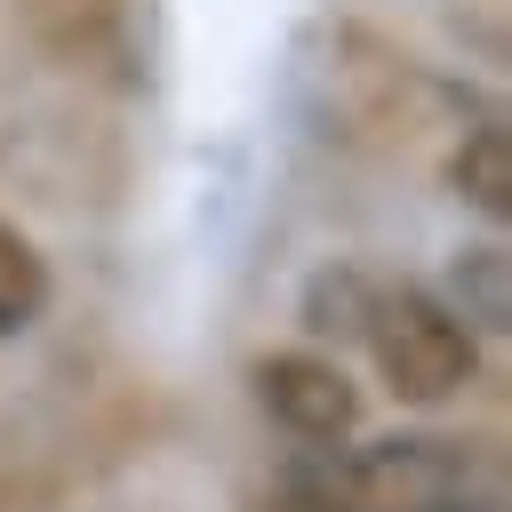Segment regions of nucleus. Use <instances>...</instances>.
I'll return each instance as SVG.
<instances>
[{
	"instance_id": "1",
	"label": "nucleus",
	"mask_w": 512,
	"mask_h": 512,
	"mask_svg": "<svg viewBox=\"0 0 512 512\" xmlns=\"http://www.w3.org/2000/svg\"><path fill=\"white\" fill-rule=\"evenodd\" d=\"M288 512H488V456L440 432L336 440L280 472Z\"/></svg>"
},
{
	"instance_id": "2",
	"label": "nucleus",
	"mask_w": 512,
	"mask_h": 512,
	"mask_svg": "<svg viewBox=\"0 0 512 512\" xmlns=\"http://www.w3.org/2000/svg\"><path fill=\"white\" fill-rule=\"evenodd\" d=\"M376 376L432 408V400H456L472 376H480V336L448 312V296L432 288H408V280H376V304H368V328H360Z\"/></svg>"
},
{
	"instance_id": "3",
	"label": "nucleus",
	"mask_w": 512,
	"mask_h": 512,
	"mask_svg": "<svg viewBox=\"0 0 512 512\" xmlns=\"http://www.w3.org/2000/svg\"><path fill=\"white\" fill-rule=\"evenodd\" d=\"M256 400H264V416H272L288 440H304V448H336V440L360 432V392H352V376H344L336 360H320V352H272V360H256Z\"/></svg>"
},
{
	"instance_id": "4",
	"label": "nucleus",
	"mask_w": 512,
	"mask_h": 512,
	"mask_svg": "<svg viewBox=\"0 0 512 512\" xmlns=\"http://www.w3.org/2000/svg\"><path fill=\"white\" fill-rule=\"evenodd\" d=\"M456 192L480 208V216H512V136L496 128V120H480V128H464V144H456Z\"/></svg>"
},
{
	"instance_id": "5",
	"label": "nucleus",
	"mask_w": 512,
	"mask_h": 512,
	"mask_svg": "<svg viewBox=\"0 0 512 512\" xmlns=\"http://www.w3.org/2000/svg\"><path fill=\"white\" fill-rule=\"evenodd\" d=\"M40 312H48V264H40V248L0 216V336H24Z\"/></svg>"
},
{
	"instance_id": "6",
	"label": "nucleus",
	"mask_w": 512,
	"mask_h": 512,
	"mask_svg": "<svg viewBox=\"0 0 512 512\" xmlns=\"http://www.w3.org/2000/svg\"><path fill=\"white\" fill-rule=\"evenodd\" d=\"M368 304H376V272L328 264V272L304 288V328H312V336H360V328H368Z\"/></svg>"
},
{
	"instance_id": "7",
	"label": "nucleus",
	"mask_w": 512,
	"mask_h": 512,
	"mask_svg": "<svg viewBox=\"0 0 512 512\" xmlns=\"http://www.w3.org/2000/svg\"><path fill=\"white\" fill-rule=\"evenodd\" d=\"M464 328H504V248H472L456 264V304H448Z\"/></svg>"
}]
</instances>
